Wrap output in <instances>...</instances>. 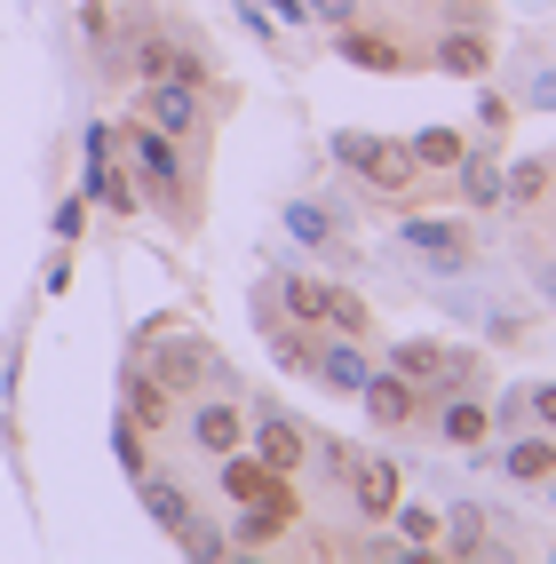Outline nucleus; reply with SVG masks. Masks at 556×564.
<instances>
[{
  "label": "nucleus",
  "mask_w": 556,
  "mask_h": 564,
  "mask_svg": "<svg viewBox=\"0 0 556 564\" xmlns=\"http://www.w3.org/2000/svg\"><path fill=\"white\" fill-rule=\"evenodd\" d=\"M120 135H128V167H135V183L160 199L167 223H183V231H192V223H199L192 207H199V199H192V175H183V143L160 135L152 120H143V111H128V128H120Z\"/></svg>",
  "instance_id": "f257e3e1"
},
{
  "label": "nucleus",
  "mask_w": 556,
  "mask_h": 564,
  "mask_svg": "<svg viewBox=\"0 0 556 564\" xmlns=\"http://www.w3.org/2000/svg\"><path fill=\"white\" fill-rule=\"evenodd\" d=\"M334 160H342L366 192H382V199H405L422 183V167H414V152H405L397 135H374V128H334V143H326Z\"/></svg>",
  "instance_id": "f03ea898"
},
{
  "label": "nucleus",
  "mask_w": 556,
  "mask_h": 564,
  "mask_svg": "<svg viewBox=\"0 0 556 564\" xmlns=\"http://www.w3.org/2000/svg\"><path fill=\"white\" fill-rule=\"evenodd\" d=\"M397 247L422 254L429 279H469V262H477L469 223H461V215H429V207H405V215H397Z\"/></svg>",
  "instance_id": "7ed1b4c3"
},
{
  "label": "nucleus",
  "mask_w": 556,
  "mask_h": 564,
  "mask_svg": "<svg viewBox=\"0 0 556 564\" xmlns=\"http://www.w3.org/2000/svg\"><path fill=\"white\" fill-rule=\"evenodd\" d=\"M135 358L152 366V382H167L175 398H192V390H207V366H215V350L199 343L192 326H183V334H167V326H160V334H152V343H143Z\"/></svg>",
  "instance_id": "20e7f679"
},
{
  "label": "nucleus",
  "mask_w": 556,
  "mask_h": 564,
  "mask_svg": "<svg viewBox=\"0 0 556 564\" xmlns=\"http://www.w3.org/2000/svg\"><path fill=\"white\" fill-rule=\"evenodd\" d=\"M143 120H152L160 135H175V143H199V128H207V88H192V80H143Z\"/></svg>",
  "instance_id": "39448f33"
},
{
  "label": "nucleus",
  "mask_w": 556,
  "mask_h": 564,
  "mask_svg": "<svg viewBox=\"0 0 556 564\" xmlns=\"http://www.w3.org/2000/svg\"><path fill=\"white\" fill-rule=\"evenodd\" d=\"M358 405H366V422H374L382 437H397V430H414L422 413H429V398L405 382V373H390V366H374L366 373V390H358Z\"/></svg>",
  "instance_id": "423d86ee"
},
{
  "label": "nucleus",
  "mask_w": 556,
  "mask_h": 564,
  "mask_svg": "<svg viewBox=\"0 0 556 564\" xmlns=\"http://www.w3.org/2000/svg\"><path fill=\"white\" fill-rule=\"evenodd\" d=\"M120 413H128L135 430L167 437V430H175V413H183V398H175L167 382H152V366H143V358H128V366H120Z\"/></svg>",
  "instance_id": "0eeeda50"
},
{
  "label": "nucleus",
  "mask_w": 556,
  "mask_h": 564,
  "mask_svg": "<svg viewBox=\"0 0 556 564\" xmlns=\"http://www.w3.org/2000/svg\"><path fill=\"white\" fill-rule=\"evenodd\" d=\"M477 469H501L509 485H548L556 477V437L548 430H516V437H501V454L477 445Z\"/></svg>",
  "instance_id": "6e6552de"
},
{
  "label": "nucleus",
  "mask_w": 556,
  "mask_h": 564,
  "mask_svg": "<svg viewBox=\"0 0 556 564\" xmlns=\"http://www.w3.org/2000/svg\"><path fill=\"white\" fill-rule=\"evenodd\" d=\"M215 485H222V501H294L286 469L254 462L247 445H231V454H215Z\"/></svg>",
  "instance_id": "1a4fd4ad"
},
{
  "label": "nucleus",
  "mask_w": 556,
  "mask_h": 564,
  "mask_svg": "<svg viewBox=\"0 0 556 564\" xmlns=\"http://www.w3.org/2000/svg\"><path fill=\"white\" fill-rule=\"evenodd\" d=\"M429 430L454 445V454H477V445L493 437V413H486V390H454V398H437L429 405Z\"/></svg>",
  "instance_id": "9d476101"
},
{
  "label": "nucleus",
  "mask_w": 556,
  "mask_h": 564,
  "mask_svg": "<svg viewBox=\"0 0 556 564\" xmlns=\"http://www.w3.org/2000/svg\"><path fill=\"white\" fill-rule=\"evenodd\" d=\"M397 477H405V469H397L390 454H358L350 477H342V494H350V509H358L366 524H382V517L397 509Z\"/></svg>",
  "instance_id": "9b49d317"
},
{
  "label": "nucleus",
  "mask_w": 556,
  "mask_h": 564,
  "mask_svg": "<svg viewBox=\"0 0 556 564\" xmlns=\"http://www.w3.org/2000/svg\"><path fill=\"white\" fill-rule=\"evenodd\" d=\"M294 524V501H231V556H263V549H279V533Z\"/></svg>",
  "instance_id": "f8f14e48"
},
{
  "label": "nucleus",
  "mask_w": 556,
  "mask_h": 564,
  "mask_svg": "<svg viewBox=\"0 0 556 564\" xmlns=\"http://www.w3.org/2000/svg\"><path fill=\"white\" fill-rule=\"evenodd\" d=\"M366 373H374V343H358V334H318V382L358 398Z\"/></svg>",
  "instance_id": "ddd939ff"
},
{
  "label": "nucleus",
  "mask_w": 556,
  "mask_h": 564,
  "mask_svg": "<svg viewBox=\"0 0 556 564\" xmlns=\"http://www.w3.org/2000/svg\"><path fill=\"white\" fill-rule=\"evenodd\" d=\"M437 549H445V556H516L509 541H493V517L477 509V501H454V509H445Z\"/></svg>",
  "instance_id": "4468645a"
},
{
  "label": "nucleus",
  "mask_w": 556,
  "mask_h": 564,
  "mask_svg": "<svg viewBox=\"0 0 556 564\" xmlns=\"http://www.w3.org/2000/svg\"><path fill=\"white\" fill-rule=\"evenodd\" d=\"M286 239H303L326 262H350V239H342V223H334L326 199H286Z\"/></svg>",
  "instance_id": "2eb2a0df"
},
{
  "label": "nucleus",
  "mask_w": 556,
  "mask_h": 564,
  "mask_svg": "<svg viewBox=\"0 0 556 564\" xmlns=\"http://www.w3.org/2000/svg\"><path fill=\"white\" fill-rule=\"evenodd\" d=\"M135 501H143V517H152V524H160V533H167V541H175V533H183V524H192V517H199V501H192V494H183V485H175V477H160V469H143V477H135Z\"/></svg>",
  "instance_id": "dca6fc26"
},
{
  "label": "nucleus",
  "mask_w": 556,
  "mask_h": 564,
  "mask_svg": "<svg viewBox=\"0 0 556 564\" xmlns=\"http://www.w3.org/2000/svg\"><path fill=\"white\" fill-rule=\"evenodd\" d=\"M454 183H461V207H501V152L493 143H469V152L454 160Z\"/></svg>",
  "instance_id": "f3484780"
},
{
  "label": "nucleus",
  "mask_w": 556,
  "mask_h": 564,
  "mask_svg": "<svg viewBox=\"0 0 556 564\" xmlns=\"http://www.w3.org/2000/svg\"><path fill=\"white\" fill-rule=\"evenodd\" d=\"M334 48H342V64H358V72H405V64H414V56L390 41V32H366V17L334 32Z\"/></svg>",
  "instance_id": "a211bd4d"
},
{
  "label": "nucleus",
  "mask_w": 556,
  "mask_h": 564,
  "mask_svg": "<svg viewBox=\"0 0 556 564\" xmlns=\"http://www.w3.org/2000/svg\"><path fill=\"white\" fill-rule=\"evenodd\" d=\"M556 192V160H501V207L509 215H533Z\"/></svg>",
  "instance_id": "6ab92c4d"
},
{
  "label": "nucleus",
  "mask_w": 556,
  "mask_h": 564,
  "mask_svg": "<svg viewBox=\"0 0 556 564\" xmlns=\"http://www.w3.org/2000/svg\"><path fill=\"white\" fill-rule=\"evenodd\" d=\"M279 318H294V326H326V294H334V279H318V271H279Z\"/></svg>",
  "instance_id": "aec40b11"
},
{
  "label": "nucleus",
  "mask_w": 556,
  "mask_h": 564,
  "mask_svg": "<svg viewBox=\"0 0 556 564\" xmlns=\"http://www.w3.org/2000/svg\"><path fill=\"white\" fill-rule=\"evenodd\" d=\"M318 334H326V326L271 318V358H279V373H294V382H318Z\"/></svg>",
  "instance_id": "412c9836"
},
{
  "label": "nucleus",
  "mask_w": 556,
  "mask_h": 564,
  "mask_svg": "<svg viewBox=\"0 0 556 564\" xmlns=\"http://www.w3.org/2000/svg\"><path fill=\"white\" fill-rule=\"evenodd\" d=\"M437 72H454V80H486L493 72V48H486V32H445V41L429 48Z\"/></svg>",
  "instance_id": "4be33fe9"
},
{
  "label": "nucleus",
  "mask_w": 556,
  "mask_h": 564,
  "mask_svg": "<svg viewBox=\"0 0 556 564\" xmlns=\"http://www.w3.org/2000/svg\"><path fill=\"white\" fill-rule=\"evenodd\" d=\"M405 152H414L422 175H454V160L469 152V128H422V135H405Z\"/></svg>",
  "instance_id": "5701e85b"
},
{
  "label": "nucleus",
  "mask_w": 556,
  "mask_h": 564,
  "mask_svg": "<svg viewBox=\"0 0 556 564\" xmlns=\"http://www.w3.org/2000/svg\"><path fill=\"white\" fill-rule=\"evenodd\" d=\"M326 334H358V343H374V303H366L358 286H342V279H334V294H326Z\"/></svg>",
  "instance_id": "b1692460"
},
{
  "label": "nucleus",
  "mask_w": 556,
  "mask_h": 564,
  "mask_svg": "<svg viewBox=\"0 0 556 564\" xmlns=\"http://www.w3.org/2000/svg\"><path fill=\"white\" fill-rule=\"evenodd\" d=\"M437 366H445V343H390V373H405L422 398L437 390Z\"/></svg>",
  "instance_id": "393cba45"
},
{
  "label": "nucleus",
  "mask_w": 556,
  "mask_h": 564,
  "mask_svg": "<svg viewBox=\"0 0 556 564\" xmlns=\"http://www.w3.org/2000/svg\"><path fill=\"white\" fill-rule=\"evenodd\" d=\"M382 524H390V533H397L405 549H422V556H437V533H445V524H437V509H422V501H397V509H390Z\"/></svg>",
  "instance_id": "a878e982"
},
{
  "label": "nucleus",
  "mask_w": 556,
  "mask_h": 564,
  "mask_svg": "<svg viewBox=\"0 0 556 564\" xmlns=\"http://www.w3.org/2000/svg\"><path fill=\"white\" fill-rule=\"evenodd\" d=\"M175 549L192 556V564H222V556H231V533H222V524H207V517H192V524L175 533Z\"/></svg>",
  "instance_id": "bb28decb"
},
{
  "label": "nucleus",
  "mask_w": 556,
  "mask_h": 564,
  "mask_svg": "<svg viewBox=\"0 0 556 564\" xmlns=\"http://www.w3.org/2000/svg\"><path fill=\"white\" fill-rule=\"evenodd\" d=\"M111 454H120V469H128V477L160 469V462H152V430H135L128 413H120V422H111Z\"/></svg>",
  "instance_id": "cd10ccee"
},
{
  "label": "nucleus",
  "mask_w": 556,
  "mask_h": 564,
  "mask_svg": "<svg viewBox=\"0 0 556 564\" xmlns=\"http://www.w3.org/2000/svg\"><path fill=\"white\" fill-rule=\"evenodd\" d=\"M350 462H358V445H350V437H310V462H303V469H310V477H326V485H342V477H350Z\"/></svg>",
  "instance_id": "c85d7f7f"
},
{
  "label": "nucleus",
  "mask_w": 556,
  "mask_h": 564,
  "mask_svg": "<svg viewBox=\"0 0 556 564\" xmlns=\"http://www.w3.org/2000/svg\"><path fill=\"white\" fill-rule=\"evenodd\" d=\"M486 413H493V430H501V437H516V430H533V382H516V390L486 398Z\"/></svg>",
  "instance_id": "c756f323"
},
{
  "label": "nucleus",
  "mask_w": 556,
  "mask_h": 564,
  "mask_svg": "<svg viewBox=\"0 0 556 564\" xmlns=\"http://www.w3.org/2000/svg\"><path fill=\"white\" fill-rule=\"evenodd\" d=\"M509 120H516V96H501V88H486V96H477V128H486L493 143L509 135Z\"/></svg>",
  "instance_id": "7c9ffc66"
},
{
  "label": "nucleus",
  "mask_w": 556,
  "mask_h": 564,
  "mask_svg": "<svg viewBox=\"0 0 556 564\" xmlns=\"http://www.w3.org/2000/svg\"><path fill=\"white\" fill-rule=\"evenodd\" d=\"M303 17H310V24H326V32H342V24H358V17H366V0H303Z\"/></svg>",
  "instance_id": "2f4dec72"
},
{
  "label": "nucleus",
  "mask_w": 556,
  "mask_h": 564,
  "mask_svg": "<svg viewBox=\"0 0 556 564\" xmlns=\"http://www.w3.org/2000/svg\"><path fill=\"white\" fill-rule=\"evenodd\" d=\"M103 167H111V128L96 120V128H88V192L103 183Z\"/></svg>",
  "instance_id": "473e14b6"
},
{
  "label": "nucleus",
  "mask_w": 556,
  "mask_h": 564,
  "mask_svg": "<svg viewBox=\"0 0 556 564\" xmlns=\"http://www.w3.org/2000/svg\"><path fill=\"white\" fill-rule=\"evenodd\" d=\"M525 104H533V111H556V64H541L533 80H525Z\"/></svg>",
  "instance_id": "72a5a7b5"
},
{
  "label": "nucleus",
  "mask_w": 556,
  "mask_h": 564,
  "mask_svg": "<svg viewBox=\"0 0 556 564\" xmlns=\"http://www.w3.org/2000/svg\"><path fill=\"white\" fill-rule=\"evenodd\" d=\"M80 231H88V199H64V207H56V239L72 247V239H80Z\"/></svg>",
  "instance_id": "f704fd0d"
},
{
  "label": "nucleus",
  "mask_w": 556,
  "mask_h": 564,
  "mask_svg": "<svg viewBox=\"0 0 556 564\" xmlns=\"http://www.w3.org/2000/svg\"><path fill=\"white\" fill-rule=\"evenodd\" d=\"M533 430L556 437V382H533Z\"/></svg>",
  "instance_id": "c9c22d12"
},
{
  "label": "nucleus",
  "mask_w": 556,
  "mask_h": 564,
  "mask_svg": "<svg viewBox=\"0 0 556 564\" xmlns=\"http://www.w3.org/2000/svg\"><path fill=\"white\" fill-rule=\"evenodd\" d=\"M239 24L254 32V41H271V32H279V24H271V9H263V0H239Z\"/></svg>",
  "instance_id": "e433bc0d"
},
{
  "label": "nucleus",
  "mask_w": 556,
  "mask_h": 564,
  "mask_svg": "<svg viewBox=\"0 0 556 564\" xmlns=\"http://www.w3.org/2000/svg\"><path fill=\"white\" fill-rule=\"evenodd\" d=\"M41 286H48V294H64V286H72V254H64V247L48 254V271H41Z\"/></svg>",
  "instance_id": "4c0bfd02"
},
{
  "label": "nucleus",
  "mask_w": 556,
  "mask_h": 564,
  "mask_svg": "<svg viewBox=\"0 0 556 564\" xmlns=\"http://www.w3.org/2000/svg\"><path fill=\"white\" fill-rule=\"evenodd\" d=\"M533 286H541V303L556 311V254H541V262H533Z\"/></svg>",
  "instance_id": "58836bf2"
},
{
  "label": "nucleus",
  "mask_w": 556,
  "mask_h": 564,
  "mask_svg": "<svg viewBox=\"0 0 556 564\" xmlns=\"http://www.w3.org/2000/svg\"><path fill=\"white\" fill-rule=\"evenodd\" d=\"M271 24H310V17H303V0H271Z\"/></svg>",
  "instance_id": "ea45409f"
},
{
  "label": "nucleus",
  "mask_w": 556,
  "mask_h": 564,
  "mask_svg": "<svg viewBox=\"0 0 556 564\" xmlns=\"http://www.w3.org/2000/svg\"><path fill=\"white\" fill-rule=\"evenodd\" d=\"M548 501H556V477H548Z\"/></svg>",
  "instance_id": "a19ab883"
}]
</instances>
